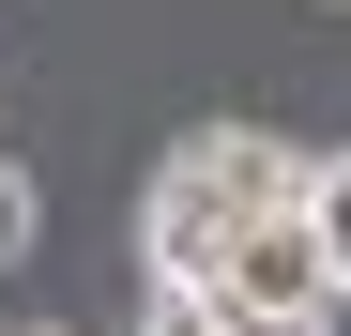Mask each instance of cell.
Returning <instances> with one entry per match:
<instances>
[{
	"mask_svg": "<svg viewBox=\"0 0 351 336\" xmlns=\"http://www.w3.org/2000/svg\"><path fill=\"white\" fill-rule=\"evenodd\" d=\"M16 336H77V321H16Z\"/></svg>",
	"mask_w": 351,
	"mask_h": 336,
	"instance_id": "5",
	"label": "cell"
},
{
	"mask_svg": "<svg viewBox=\"0 0 351 336\" xmlns=\"http://www.w3.org/2000/svg\"><path fill=\"white\" fill-rule=\"evenodd\" d=\"M138 336H229V306H214V291H153V306H138Z\"/></svg>",
	"mask_w": 351,
	"mask_h": 336,
	"instance_id": "4",
	"label": "cell"
},
{
	"mask_svg": "<svg viewBox=\"0 0 351 336\" xmlns=\"http://www.w3.org/2000/svg\"><path fill=\"white\" fill-rule=\"evenodd\" d=\"M31 230H46V184H31V168H16V153H0V275H16V260H31Z\"/></svg>",
	"mask_w": 351,
	"mask_h": 336,
	"instance_id": "3",
	"label": "cell"
},
{
	"mask_svg": "<svg viewBox=\"0 0 351 336\" xmlns=\"http://www.w3.org/2000/svg\"><path fill=\"white\" fill-rule=\"evenodd\" d=\"M306 245H321L336 306H351V153H306Z\"/></svg>",
	"mask_w": 351,
	"mask_h": 336,
	"instance_id": "2",
	"label": "cell"
},
{
	"mask_svg": "<svg viewBox=\"0 0 351 336\" xmlns=\"http://www.w3.org/2000/svg\"><path fill=\"white\" fill-rule=\"evenodd\" d=\"M260 214H306V153H290V138H260V123L168 138L153 184H138V275H153V291H214L229 230H260Z\"/></svg>",
	"mask_w": 351,
	"mask_h": 336,
	"instance_id": "1",
	"label": "cell"
}]
</instances>
